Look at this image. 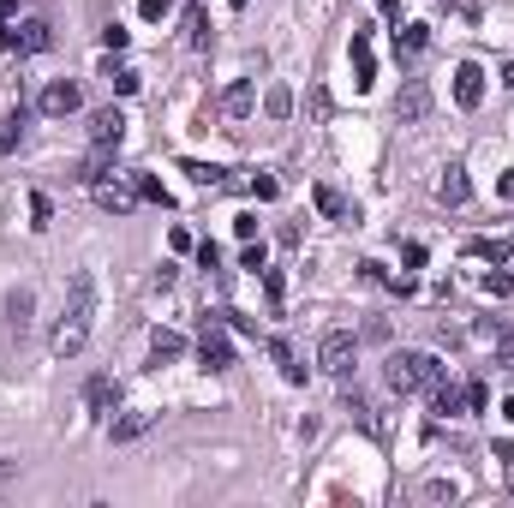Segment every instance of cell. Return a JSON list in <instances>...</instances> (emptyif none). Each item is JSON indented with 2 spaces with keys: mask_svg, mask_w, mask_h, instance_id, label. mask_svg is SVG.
Returning <instances> with one entry per match:
<instances>
[{
  "mask_svg": "<svg viewBox=\"0 0 514 508\" xmlns=\"http://www.w3.org/2000/svg\"><path fill=\"white\" fill-rule=\"evenodd\" d=\"M252 108H257V90H252V84H245V79L228 84V96H221V114H228V120H245Z\"/></svg>",
  "mask_w": 514,
  "mask_h": 508,
  "instance_id": "cell-13",
  "label": "cell"
},
{
  "mask_svg": "<svg viewBox=\"0 0 514 508\" xmlns=\"http://www.w3.org/2000/svg\"><path fill=\"white\" fill-rule=\"evenodd\" d=\"M120 137H126V114L120 108H96L90 114V144H114L120 150Z\"/></svg>",
  "mask_w": 514,
  "mask_h": 508,
  "instance_id": "cell-12",
  "label": "cell"
},
{
  "mask_svg": "<svg viewBox=\"0 0 514 508\" xmlns=\"http://www.w3.org/2000/svg\"><path fill=\"white\" fill-rule=\"evenodd\" d=\"M460 407H467V412H485V407H491V389H485V383H467V389H460Z\"/></svg>",
  "mask_w": 514,
  "mask_h": 508,
  "instance_id": "cell-27",
  "label": "cell"
},
{
  "mask_svg": "<svg viewBox=\"0 0 514 508\" xmlns=\"http://www.w3.org/2000/svg\"><path fill=\"white\" fill-rule=\"evenodd\" d=\"M311 197H317V210L329 215V221H353V215H359V210H353V204H347V197H341V192H336V186H317V192H311Z\"/></svg>",
  "mask_w": 514,
  "mask_h": 508,
  "instance_id": "cell-14",
  "label": "cell"
},
{
  "mask_svg": "<svg viewBox=\"0 0 514 508\" xmlns=\"http://www.w3.org/2000/svg\"><path fill=\"white\" fill-rule=\"evenodd\" d=\"M377 12H383V19H401V12H407V0H377Z\"/></svg>",
  "mask_w": 514,
  "mask_h": 508,
  "instance_id": "cell-40",
  "label": "cell"
},
{
  "mask_svg": "<svg viewBox=\"0 0 514 508\" xmlns=\"http://www.w3.org/2000/svg\"><path fill=\"white\" fill-rule=\"evenodd\" d=\"M108 168H114V144H96V150L84 156L79 179H84V186H96V179H108Z\"/></svg>",
  "mask_w": 514,
  "mask_h": 508,
  "instance_id": "cell-15",
  "label": "cell"
},
{
  "mask_svg": "<svg viewBox=\"0 0 514 508\" xmlns=\"http://www.w3.org/2000/svg\"><path fill=\"white\" fill-rule=\"evenodd\" d=\"M425 42H431V24H401L395 30V54H419Z\"/></svg>",
  "mask_w": 514,
  "mask_h": 508,
  "instance_id": "cell-21",
  "label": "cell"
},
{
  "mask_svg": "<svg viewBox=\"0 0 514 508\" xmlns=\"http://www.w3.org/2000/svg\"><path fill=\"white\" fill-rule=\"evenodd\" d=\"M19 48H24V54H42V48H48V24H42V19H24V24H19Z\"/></svg>",
  "mask_w": 514,
  "mask_h": 508,
  "instance_id": "cell-22",
  "label": "cell"
},
{
  "mask_svg": "<svg viewBox=\"0 0 514 508\" xmlns=\"http://www.w3.org/2000/svg\"><path fill=\"white\" fill-rule=\"evenodd\" d=\"M198 263H203V270H216V263H221V246H216V239H203V246H198Z\"/></svg>",
  "mask_w": 514,
  "mask_h": 508,
  "instance_id": "cell-36",
  "label": "cell"
},
{
  "mask_svg": "<svg viewBox=\"0 0 514 508\" xmlns=\"http://www.w3.org/2000/svg\"><path fill=\"white\" fill-rule=\"evenodd\" d=\"M234 6H245V0H234Z\"/></svg>",
  "mask_w": 514,
  "mask_h": 508,
  "instance_id": "cell-43",
  "label": "cell"
},
{
  "mask_svg": "<svg viewBox=\"0 0 514 508\" xmlns=\"http://www.w3.org/2000/svg\"><path fill=\"white\" fill-rule=\"evenodd\" d=\"M401 263H407V270H419V263H425V246H419V239H407V246H401Z\"/></svg>",
  "mask_w": 514,
  "mask_h": 508,
  "instance_id": "cell-35",
  "label": "cell"
},
{
  "mask_svg": "<svg viewBox=\"0 0 514 508\" xmlns=\"http://www.w3.org/2000/svg\"><path fill=\"white\" fill-rule=\"evenodd\" d=\"M269 353H276V365H281V377H287V383H305V365L294 359V347H287V341H269Z\"/></svg>",
  "mask_w": 514,
  "mask_h": 508,
  "instance_id": "cell-23",
  "label": "cell"
},
{
  "mask_svg": "<svg viewBox=\"0 0 514 508\" xmlns=\"http://www.w3.org/2000/svg\"><path fill=\"white\" fill-rule=\"evenodd\" d=\"M12 150H19V114L0 120V156H12Z\"/></svg>",
  "mask_w": 514,
  "mask_h": 508,
  "instance_id": "cell-30",
  "label": "cell"
},
{
  "mask_svg": "<svg viewBox=\"0 0 514 508\" xmlns=\"http://www.w3.org/2000/svg\"><path fill=\"white\" fill-rule=\"evenodd\" d=\"M347 54H353V84H359V90H371V84H377V54H371V30H353V48H347Z\"/></svg>",
  "mask_w": 514,
  "mask_h": 508,
  "instance_id": "cell-8",
  "label": "cell"
},
{
  "mask_svg": "<svg viewBox=\"0 0 514 508\" xmlns=\"http://www.w3.org/2000/svg\"><path fill=\"white\" fill-rule=\"evenodd\" d=\"M37 108H42L48 120H66V114H79V108H84V90H79L72 79H54L48 90H42V102H37Z\"/></svg>",
  "mask_w": 514,
  "mask_h": 508,
  "instance_id": "cell-5",
  "label": "cell"
},
{
  "mask_svg": "<svg viewBox=\"0 0 514 508\" xmlns=\"http://www.w3.org/2000/svg\"><path fill=\"white\" fill-rule=\"evenodd\" d=\"M502 90H514V60H509V66H502Z\"/></svg>",
  "mask_w": 514,
  "mask_h": 508,
  "instance_id": "cell-42",
  "label": "cell"
},
{
  "mask_svg": "<svg viewBox=\"0 0 514 508\" xmlns=\"http://www.w3.org/2000/svg\"><path fill=\"white\" fill-rule=\"evenodd\" d=\"M353 359H359V341L347 329H329L323 341H317V365H323L329 377H347V371H353Z\"/></svg>",
  "mask_w": 514,
  "mask_h": 508,
  "instance_id": "cell-4",
  "label": "cell"
},
{
  "mask_svg": "<svg viewBox=\"0 0 514 508\" xmlns=\"http://www.w3.org/2000/svg\"><path fill=\"white\" fill-rule=\"evenodd\" d=\"M198 359H203V371H234V341H228V323H221V312L203 317Z\"/></svg>",
  "mask_w": 514,
  "mask_h": 508,
  "instance_id": "cell-3",
  "label": "cell"
},
{
  "mask_svg": "<svg viewBox=\"0 0 514 508\" xmlns=\"http://www.w3.org/2000/svg\"><path fill=\"white\" fill-rule=\"evenodd\" d=\"M431 412H436V419H455V412H460V389H455V383H431Z\"/></svg>",
  "mask_w": 514,
  "mask_h": 508,
  "instance_id": "cell-19",
  "label": "cell"
},
{
  "mask_svg": "<svg viewBox=\"0 0 514 508\" xmlns=\"http://www.w3.org/2000/svg\"><path fill=\"white\" fill-rule=\"evenodd\" d=\"M90 192H96L102 210H114V215H126L132 204H138V186H126V179H96Z\"/></svg>",
  "mask_w": 514,
  "mask_h": 508,
  "instance_id": "cell-10",
  "label": "cell"
},
{
  "mask_svg": "<svg viewBox=\"0 0 514 508\" xmlns=\"http://www.w3.org/2000/svg\"><path fill=\"white\" fill-rule=\"evenodd\" d=\"M102 42L120 54V48H126V24H102Z\"/></svg>",
  "mask_w": 514,
  "mask_h": 508,
  "instance_id": "cell-34",
  "label": "cell"
},
{
  "mask_svg": "<svg viewBox=\"0 0 514 508\" xmlns=\"http://www.w3.org/2000/svg\"><path fill=\"white\" fill-rule=\"evenodd\" d=\"M395 114L407 120V126H413V120H425V114H431V84H425V79H407V84H401V96H395Z\"/></svg>",
  "mask_w": 514,
  "mask_h": 508,
  "instance_id": "cell-6",
  "label": "cell"
},
{
  "mask_svg": "<svg viewBox=\"0 0 514 508\" xmlns=\"http://www.w3.org/2000/svg\"><path fill=\"white\" fill-rule=\"evenodd\" d=\"M138 12L156 24V19H168V12H174V0H138Z\"/></svg>",
  "mask_w": 514,
  "mask_h": 508,
  "instance_id": "cell-32",
  "label": "cell"
},
{
  "mask_svg": "<svg viewBox=\"0 0 514 508\" xmlns=\"http://www.w3.org/2000/svg\"><path fill=\"white\" fill-rule=\"evenodd\" d=\"M485 341L496 347V365H502V371H514V329H485Z\"/></svg>",
  "mask_w": 514,
  "mask_h": 508,
  "instance_id": "cell-26",
  "label": "cell"
},
{
  "mask_svg": "<svg viewBox=\"0 0 514 508\" xmlns=\"http://www.w3.org/2000/svg\"><path fill=\"white\" fill-rule=\"evenodd\" d=\"M48 215H54V204H48V197H30V228H48Z\"/></svg>",
  "mask_w": 514,
  "mask_h": 508,
  "instance_id": "cell-31",
  "label": "cell"
},
{
  "mask_svg": "<svg viewBox=\"0 0 514 508\" xmlns=\"http://www.w3.org/2000/svg\"><path fill=\"white\" fill-rule=\"evenodd\" d=\"M496 192H502V197L514 204V174H502V179H496Z\"/></svg>",
  "mask_w": 514,
  "mask_h": 508,
  "instance_id": "cell-41",
  "label": "cell"
},
{
  "mask_svg": "<svg viewBox=\"0 0 514 508\" xmlns=\"http://www.w3.org/2000/svg\"><path fill=\"white\" fill-rule=\"evenodd\" d=\"M84 407H90V412H114L120 407V383L108 371H96L90 383H84Z\"/></svg>",
  "mask_w": 514,
  "mask_h": 508,
  "instance_id": "cell-11",
  "label": "cell"
},
{
  "mask_svg": "<svg viewBox=\"0 0 514 508\" xmlns=\"http://www.w3.org/2000/svg\"><path fill=\"white\" fill-rule=\"evenodd\" d=\"M436 197H443L449 210H460V204L473 197V179H467V168H460V162H449V168H443V179H436Z\"/></svg>",
  "mask_w": 514,
  "mask_h": 508,
  "instance_id": "cell-9",
  "label": "cell"
},
{
  "mask_svg": "<svg viewBox=\"0 0 514 508\" xmlns=\"http://www.w3.org/2000/svg\"><path fill=\"white\" fill-rule=\"evenodd\" d=\"M239 270H263V246H245V252H239Z\"/></svg>",
  "mask_w": 514,
  "mask_h": 508,
  "instance_id": "cell-38",
  "label": "cell"
},
{
  "mask_svg": "<svg viewBox=\"0 0 514 508\" xmlns=\"http://www.w3.org/2000/svg\"><path fill=\"white\" fill-rule=\"evenodd\" d=\"M150 353H156V365H162V359H179V353H186V335H179V329H156V335H150Z\"/></svg>",
  "mask_w": 514,
  "mask_h": 508,
  "instance_id": "cell-20",
  "label": "cell"
},
{
  "mask_svg": "<svg viewBox=\"0 0 514 508\" xmlns=\"http://www.w3.org/2000/svg\"><path fill=\"white\" fill-rule=\"evenodd\" d=\"M276 192H281L276 174H257V179H252V197H276Z\"/></svg>",
  "mask_w": 514,
  "mask_h": 508,
  "instance_id": "cell-33",
  "label": "cell"
},
{
  "mask_svg": "<svg viewBox=\"0 0 514 508\" xmlns=\"http://www.w3.org/2000/svg\"><path fill=\"white\" fill-rule=\"evenodd\" d=\"M150 425H156V412H126V419L108 425V437H114V443H132V437H144Z\"/></svg>",
  "mask_w": 514,
  "mask_h": 508,
  "instance_id": "cell-17",
  "label": "cell"
},
{
  "mask_svg": "<svg viewBox=\"0 0 514 508\" xmlns=\"http://www.w3.org/2000/svg\"><path fill=\"white\" fill-rule=\"evenodd\" d=\"M179 174H192V186H210V192H221V186H234V179H228V168H216V162H186Z\"/></svg>",
  "mask_w": 514,
  "mask_h": 508,
  "instance_id": "cell-16",
  "label": "cell"
},
{
  "mask_svg": "<svg viewBox=\"0 0 514 508\" xmlns=\"http://www.w3.org/2000/svg\"><path fill=\"white\" fill-rule=\"evenodd\" d=\"M485 294H514V275H485Z\"/></svg>",
  "mask_w": 514,
  "mask_h": 508,
  "instance_id": "cell-37",
  "label": "cell"
},
{
  "mask_svg": "<svg viewBox=\"0 0 514 508\" xmlns=\"http://www.w3.org/2000/svg\"><path fill=\"white\" fill-rule=\"evenodd\" d=\"M0 54H19V30L12 24H0Z\"/></svg>",
  "mask_w": 514,
  "mask_h": 508,
  "instance_id": "cell-39",
  "label": "cell"
},
{
  "mask_svg": "<svg viewBox=\"0 0 514 508\" xmlns=\"http://www.w3.org/2000/svg\"><path fill=\"white\" fill-rule=\"evenodd\" d=\"M102 79L114 84V96H132V90H138V72H132V66H114V60L102 66Z\"/></svg>",
  "mask_w": 514,
  "mask_h": 508,
  "instance_id": "cell-25",
  "label": "cell"
},
{
  "mask_svg": "<svg viewBox=\"0 0 514 508\" xmlns=\"http://www.w3.org/2000/svg\"><path fill=\"white\" fill-rule=\"evenodd\" d=\"M467 257H485V263H509L514 246H509L502 234H496V239H467Z\"/></svg>",
  "mask_w": 514,
  "mask_h": 508,
  "instance_id": "cell-18",
  "label": "cell"
},
{
  "mask_svg": "<svg viewBox=\"0 0 514 508\" xmlns=\"http://www.w3.org/2000/svg\"><path fill=\"white\" fill-rule=\"evenodd\" d=\"M132 186H138V197H144V204H162V210L174 204V197H168V186H162L156 174H132Z\"/></svg>",
  "mask_w": 514,
  "mask_h": 508,
  "instance_id": "cell-24",
  "label": "cell"
},
{
  "mask_svg": "<svg viewBox=\"0 0 514 508\" xmlns=\"http://www.w3.org/2000/svg\"><path fill=\"white\" fill-rule=\"evenodd\" d=\"M263 108H269V114H276V120H287V114H294V96H287V90H281V84H276V90L263 96Z\"/></svg>",
  "mask_w": 514,
  "mask_h": 508,
  "instance_id": "cell-29",
  "label": "cell"
},
{
  "mask_svg": "<svg viewBox=\"0 0 514 508\" xmlns=\"http://www.w3.org/2000/svg\"><path fill=\"white\" fill-rule=\"evenodd\" d=\"M455 102L460 108H478V102H485V66H478V60H460L455 66Z\"/></svg>",
  "mask_w": 514,
  "mask_h": 508,
  "instance_id": "cell-7",
  "label": "cell"
},
{
  "mask_svg": "<svg viewBox=\"0 0 514 508\" xmlns=\"http://www.w3.org/2000/svg\"><path fill=\"white\" fill-rule=\"evenodd\" d=\"M90 317H96V275L79 270L72 275V294H66V312H60L54 335H48L54 359H79L84 353V341H90Z\"/></svg>",
  "mask_w": 514,
  "mask_h": 508,
  "instance_id": "cell-1",
  "label": "cell"
},
{
  "mask_svg": "<svg viewBox=\"0 0 514 508\" xmlns=\"http://www.w3.org/2000/svg\"><path fill=\"white\" fill-rule=\"evenodd\" d=\"M389 389L395 395H413V389H431V383H443V359L436 353H425V347H401V353H389Z\"/></svg>",
  "mask_w": 514,
  "mask_h": 508,
  "instance_id": "cell-2",
  "label": "cell"
},
{
  "mask_svg": "<svg viewBox=\"0 0 514 508\" xmlns=\"http://www.w3.org/2000/svg\"><path fill=\"white\" fill-rule=\"evenodd\" d=\"M186 30H192V42L203 48V37H210V19H203V6H186Z\"/></svg>",
  "mask_w": 514,
  "mask_h": 508,
  "instance_id": "cell-28",
  "label": "cell"
}]
</instances>
